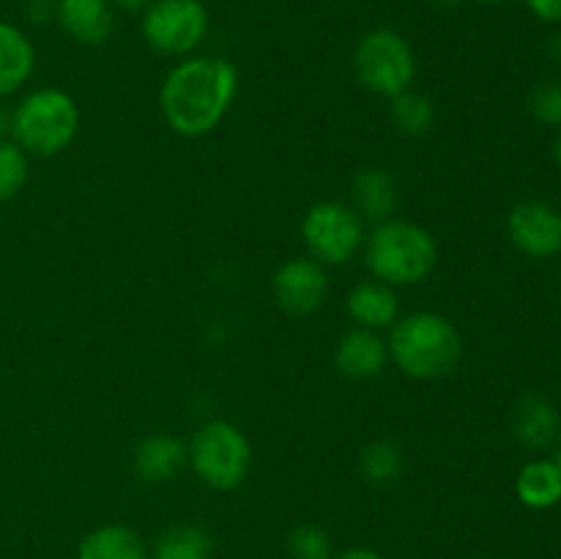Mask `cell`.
Instances as JSON below:
<instances>
[{"label": "cell", "mask_w": 561, "mask_h": 559, "mask_svg": "<svg viewBox=\"0 0 561 559\" xmlns=\"http://www.w3.org/2000/svg\"><path fill=\"white\" fill-rule=\"evenodd\" d=\"M239 93V69L219 55H186L159 88V113L181 137L217 129Z\"/></svg>", "instance_id": "1"}, {"label": "cell", "mask_w": 561, "mask_h": 559, "mask_svg": "<svg viewBox=\"0 0 561 559\" xmlns=\"http://www.w3.org/2000/svg\"><path fill=\"white\" fill-rule=\"evenodd\" d=\"M389 360L416 381L442 378L458 367L463 356V338L447 316L416 310L400 316L389 329Z\"/></svg>", "instance_id": "2"}, {"label": "cell", "mask_w": 561, "mask_h": 559, "mask_svg": "<svg viewBox=\"0 0 561 559\" xmlns=\"http://www.w3.org/2000/svg\"><path fill=\"white\" fill-rule=\"evenodd\" d=\"M362 250L373 277L392 288L425 283L438 263V244L433 233L411 219L392 217L378 223Z\"/></svg>", "instance_id": "3"}, {"label": "cell", "mask_w": 561, "mask_h": 559, "mask_svg": "<svg viewBox=\"0 0 561 559\" xmlns=\"http://www.w3.org/2000/svg\"><path fill=\"white\" fill-rule=\"evenodd\" d=\"M9 135L27 157H55L80 135V107L60 88H36L11 110Z\"/></svg>", "instance_id": "4"}, {"label": "cell", "mask_w": 561, "mask_h": 559, "mask_svg": "<svg viewBox=\"0 0 561 559\" xmlns=\"http://www.w3.org/2000/svg\"><path fill=\"white\" fill-rule=\"evenodd\" d=\"M186 464L211 491H236L252 469V444L228 420H208L186 444Z\"/></svg>", "instance_id": "5"}, {"label": "cell", "mask_w": 561, "mask_h": 559, "mask_svg": "<svg viewBox=\"0 0 561 559\" xmlns=\"http://www.w3.org/2000/svg\"><path fill=\"white\" fill-rule=\"evenodd\" d=\"M354 71L367 91L392 99L414 85L416 55L403 33L392 27H373L356 44Z\"/></svg>", "instance_id": "6"}, {"label": "cell", "mask_w": 561, "mask_h": 559, "mask_svg": "<svg viewBox=\"0 0 561 559\" xmlns=\"http://www.w3.org/2000/svg\"><path fill=\"white\" fill-rule=\"evenodd\" d=\"M301 239L307 255L316 258L321 266H340L365 247V219L351 203L321 201L307 208L301 219Z\"/></svg>", "instance_id": "7"}, {"label": "cell", "mask_w": 561, "mask_h": 559, "mask_svg": "<svg viewBox=\"0 0 561 559\" xmlns=\"http://www.w3.org/2000/svg\"><path fill=\"white\" fill-rule=\"evenodd\" d=\"M211 16L203 0H153L140 14L148 47L168 58H186L208 36Z\"/></svg>", "instance_id": "8"}, {"label": "cell", "mask_w": 561, "mask_h": 559, "mask_svg": "<svg viewBox=\"0 0 561 559\" xmlns=\"http://www.w3.org/2000/svg\"><path fill=\"white\" fill-rule=\"evenodd\" d=\"M272 294L274 301L283 312L294 318L312 316L318 307L323 305L329 294L327 266L316 261V258H288L279 263L277 272L272 277Z\"/></svg>", "instance_id": "9"}, {"label": "cell", "mask_w": 561, "mask_h": 559, "mask_svg": "<svg viewBox=\"0 0 561 559\" xmlns=\"http://www.w3.org/2000/svg\"><path fill=\"white\" fill-rule=\"evenodd\" d=\"M510 241L529 258L561 252V212L546 201H524L510 212Z\"/></svg>", "instance_id": "10"}, {"label": "cell", "mask_w": 561, "mask_h": 559, "mask_svg": "<svg viewBox=\"0 0 561 559\" xmlns=\"http://www.w3.org/2000/svg\"><path fill=\"white\" fill-rule=\"evenodd\" d=\"M389 362V345L381 332L354 327L340 334L337 349H334V365L345 378L367 381V378L381 376Z\"/></svg>", "instance_id": "11"}, {"label": "cell", "mask_w": 561, "mask_h": 559, "mask_svg": "<svg viewBox=\"0 0 561 559\" xmlns=\"http://www.w3.org/2000/svg\"><path fill=\"white\" fill-rule=\"evenodd\" d=\"M55 22L82 47H99L113 36V0H55Z\"/></svg>", "instance_id": "12"}, {"label": "cell", "mask_w": 561, "mask_h": 559, "mask_svg": "<svg viewBox=\"0 0 561 559\" xmlns=\"http://www.w3.org/2000/svg\"><path fill=\"white\" fill-rule=\"evenodd\" d=\"M186 466V444L173 433H148L137 442L131 453V469L142 482H168L179 477V471Z\"/></svg>", "instance_id": "13"}, {"label": "cell", "mask_w": 561, "mask_h": 559, "mask_svg": "<svg viewBox=\"0 0 561 559\" xmlns=\"http://www.w3.org/2000/svg\"><path fill=\"white\" fill-rule=\"evenodd\" d=\"M398 179L387 168H365L351 184V206L365 223H387L398 212Z\"/></svg>", "instance_id": "14"}, {"label": "cell", "mask_w": 561, "mask_h": 559, "mask_svg": "<svg viewBox=\"0 0 561 559\" xmlns=\"http://www.w3.org/2000/svg\"><path fill=\"white\" fill-rule=\"evenodd\" d=\"M345 307H348V316L356 327L373 329V332L392 329V323L400 318L398 288L376 277L356 283L351 288Z\"/></svg>", "instance_id": "15"}, {"label": "cell", "mask_w": 561, "mask_h": 559, "mask_svg": "<svg viewBox=\"0 0 561 559\" xmlns=\"http://www.w3.org/2000/svg\"><path fill=\"white\" fill-rule=\"evenodd\" d=\"M513 433L524 447L546 449L561 436L559 409L540 392H529L513 411Z\"/></svg>", "instance_id": "16"}, {"label": "cell", "mask_w": 561, "mask_h": 559, "mask_svg": "<svg viewBox=\"0 0 561 559\" xmlns=\"http://www.w3.org/2000/svg\"><path fill=\"white\" fill-rule=\"evenodd\" d=\"M36 69V47L22 27L0 20V99L20 91Z\"/></svg>", "instance_id": "17"}, {"label": "cell", "mask_w": 561, "mask_h": 559, "mask_svg": "<svg viewBox=\"0 0 561 559\" xmlns=\"http://www.w3.org/2000/svg\"><path fill=\"white\" fill-rule=\"evenodd\" d=\"M77 559H151V554L131 526L102 524L82 537Z\"/></svg>", "instance_id": "18"}, {"label": "cell", "mask_w": 561, "mask_h": 559, "mask_svg": "<svg viewBox=\"0 0 561 559\" xmlns=\"http://www.w3.org/2000/svg\"><path fill=\"white\" fill-rule=\"evenodd\" d=\"M515 493H518L520 504H526V507L531 510L557 507L561 502V466L557 460L548 458L529 460V464L518 471Z\"/></svg>", "instance_id": "19"}, {"label": "cell", "mask_w": 561, "mask_h": 559, "mask_svg": "<svg viewBox=\"0 0 561 559\" xmlns=\"http://www.w3.org/2000/svg\"><path fill=\"white\" fill-rule=\"evenodd\" d=\"M214 537L197 524H173L153 540L151 559H211Z\"/></svg>", "instance_id": "20"}, {"label": "cell", "mask_w": 561, "mask_h": 559, "mask_svg": "<svg viewBox=\"0 0 561 559\" xmlns=\"http://www.w3.org/2000/svg\"><path fill=\"white\" fill-rule=\"evenodd\" d=\"M405 471V453L392 438H376L359 453L362 480L376 488H387L398 482Z\"/></svg>", "instance_id": "21"}, {"label": "cell", "mask_w": 561, "mask_h": 559, "mask_svg": "<svg viewBox=\"0 0 561 559\" xmlns=\"http://www.w3.org/2000/svg\"><path fill=\"white\" fill-rule=\"evenodd\" d=\"M389 115H392V124L398 126V132H403L409 137L427 135L433 129V124H436V107H433V102L425 93L414 91V88L389 99Z\"/></svg>", "instance_id": "22"}, {"label": "cell", "mask_w": 561, "mask_h": 559, "mask_svg": "<svg viewBox=\"0 0 561 559\" xmlns=\"http://www.w3.org/2000/svg\"><path fill=\"white\" fill-rule=\"evenodd\" d=\"M27 184V153L14 140H0V203L20 195Z\"/></svg>", "instance_id": "23"}, {"label": "cell", "mask_w": 561, "mask_h": 559, "mask_svg": "<svg viewBox=\"0 0 561 559\" xmlns=\"http://www.w3.org/2000/svg\"><path fill=\"white\" fill-rule=\"evenodd\" d=\"M288 559H334L332 537L318 524L296 526L288 535Z\"/></svg>", "instance_id": "24"}, {"label": "cell", "mask_w": 561, "mask_h": 559, "mask_svg": "<svg viewBox=\"0 0 561 559\" xmlns=\"http://www.w3.org/2000/svg\"><path fill=\"white\" fill-rule=\"evenodd\" d=\"M529 113L535 115L540 124L561 126V82L559 80H546L540 82V85L531 88Z\"/></svg>", "instance_id": "25"}, {"label": "cell", "mask_w": 561, "mask_h": 559, "mask_svg": "<svg viewBox=\"0 0 561 559\" xmlns=\"http://www.w3.org/2000/svg\"><path fill=\"white\" fill-rule=\"evenodd\" d=\"M526 5L542 22H561V0H526Z\"/></svg>", "instance_id": "26"}, {"label": "cell", "mask_w": 561, "mask_h": 559, "mask_svg": "<svg viewBox=\"0 0 561 559\" xmlns=\"http://www.w3.org/2000/svg\"><path fill=\"white\" fill-rule=\"evenodd\" d=\"M27 16H31L33 22L55 20V0H31V3H27Z\"/></svg>", "instance_id": "27"}, {"label": "cell", "mask_w": 561, "mask_h": 559, "mask_svg": "<svg viewBox=\"0 0 561 559\" xmlns=\"http://www.w3.org/2000/svg\"><path fill=\"white\" fill-rule=\"evenodd\" d=\"M334 559H387L383 554H378L376 548H367V546H354L348 548V551L337 554Z\"/></svg>", "instance_id": "28"}, {"label": "cell", "mask_w": 561, "mask_h": 559, "mask_svg": "<svg viewBox=\"0 0 561 559\" xmlns=\"http://www.w3.org/2000/svg\"><path fill=\"white\" fill-rule=\"evenodd\" d=\"M153 0H113V9L129 11V14H142Z\"/></svg>", "instance_id": "29"}, {"label": "cell", "mask_w": 561, "mask_h": 559, "mask_svg": "<svg viewBox=\"0 0 561 559\" xmlns=\"http://www.w3.org/2000/svg\"><path fill=\"white\" fill-rule=\"evenodd\" d=\"M9 124H11V113L0 104V140H3V135L9 132Z\"/></svg>", "instance_id": "30"}, {"label": "cell", "mask_w": 561, "mask_h": 559, "mask_svg": "<svg viewBox=\"0 0 561 559\" xmlns=\"http://www.w3.org/2000/svg\"><path fill=\"white\" fill-rule=\"evenodd\" d=\"M436 5H442V9H455V5H460L463 0H433Z\"/></svg>", "instance_id": "31"}, {"label": "cell", "mask_w": 561, "mask_h": 559, "mask_svg": "<svg viewBox=\"0 0 561 559\" xmlns=\"http://www.w3.org/2000/svg\"><path fill=\"white\" fill-rule=\"evenodd\" d=\"M557 162H559V168H561V135H559V140H557Z\"/></svg>", "instance_id": "32"}, {"label": "cell", "mask_w": 561, "mask_h": 559, "mask_svg": "<svg viewBox=\"0 0 561 559\" xmlns=\"http://www.w3.org/2000/svg\"><path fill=\"white\" fill-rule=\"evenodd\" d=\"M477 3H488V5H496V3H504V0H477Z\"/></svg>", "instance_id": "33"}, {"label": "cell", "mask_w": 561, "mask_h": 559, "mask_svg": "<svg viewBox=\"0 0 561 559\" xmlns=\"http://www.w3.org/2000/svg\"><path fill=\"white\" fill-rule=\"evenodd\" d=\"M557 464L561 466V444H559V455H557Z\"/></svg>", "instance_id": "34"}]
</instances>
